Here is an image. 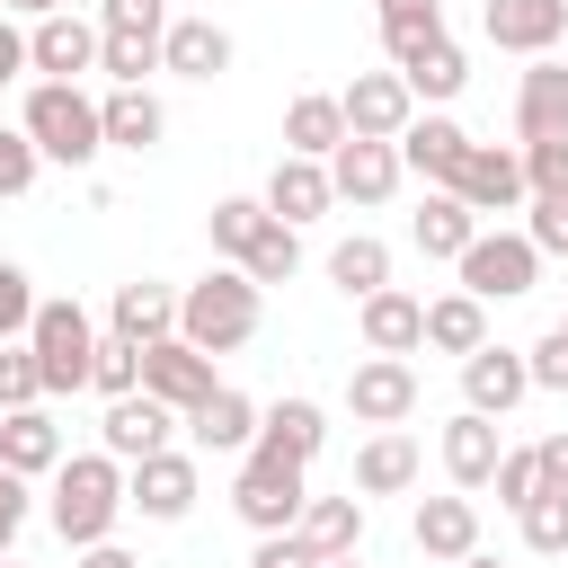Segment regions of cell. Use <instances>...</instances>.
I'll list each match as a JSON object with an SVG mask.
<instances>
[{"mask_svg":"<svg viewBox=\"0 0 568 568\" xmlns=\"http://www.w3.org/2000/svg\"><path fill=\"white\" fill-rule=\"evenodd\" d=\"M44 515H53V532H62L71 550L115 541V515H124V462H106V453H62Z\"/></svg>","mask_w":568,"mask_h":568,"instance_id":"6da1fadb","label":"cell"},{"mask_svg":"<svg viewBox=\"0 0 568 568\" xmlns=\"http://www.w3.org/2000/svg\"><path fill=\"white\" fill-rule=\"evenodd\" d=\"M18 133L36 142V160H62V169H89V160L106 151V133H98V98H89L80 80H36Z\"/></svg>","mask_w":568,"mask_h":568,"instance_id":"7a4b0ae2","label":"cell"},{"mask_svg":"<svg viewBox=\"0 0 568 568\" xmlns=\"http://www.w3.org/2000/svg\"><path fill=\"white\" fill-rule=\"evenodd\" d=\"M178 337H186L195 355H231V346H248V337H257V284H248L240 266H213L204 284L178 293Z\"/></svg>","mask_w":568,"mask_h":568,"instance_id":"3957f363","label":"cell"},{"mask_svg":"<svg viewBox=\"0 0 568 568\" xmlns=\"http://www.w3.org/2000/svg\"><path fill=\"white\" fill-rule=\"evenodd\" d=\"M27 355H36V382H44V390H89V355H98L89 311H80V302H36Z\"/></svg>","mask_w":568,"mask_h":568,"instance_id":"277c9868","label":"cell"},{"mask_svg":"<svg viewBox=\"0 0 568 568\" xmlns=\"http://www.w3.org/2000/svg\"><path fill=\"white\" fill-rule=\"evenodd\" d=\"M453 266H462V293H470V302H515V293L541 284V248H532L524 231H479Z\"/></svg>","mask_w":568,"mask_h":568,"instance_id":"5b68a950","label":"cell"},{"mask_svg":"<svg viewBox=\"0 0 568 568\" xmlns=\"http://www.w3.org/2000/svg\"><path fill=\"white\" fill-rule=\"evenodd\" d=\"M302 506H311V479H302L293 462H266V453L240 462V479H231V515H240L248 532H293Z\"/></svg>","mask_w":568,"mask_h":568,"instance_id":"8992f818","label":"cell"},{"mask_svg":"<svg viewBox=\"0 0 568 568\" xmlns=\"http://www.w3.org/2000/svg\"><path fill=\"white\" fill-rule=\"evenodd\" d=\"M222 382H213V355H195L186 337H160V346H142V399H160V408H204Z\"/></svg>","mask_w":568,"mask_h":568,"instance_id":"52a82bcc","label":"cell"},{"mask_svg":"<svg viewBox=\"0 0 568 568\" xmlns=\"http://www.w3.org/2000/svg\"><path fill=\"white\" fill-rule=\"evenodd\" d=\"M195 453H151V462H133L124 470V506L133 515H151V524H186L195 515Z\"/></svg>","mask_w":568,"mask_h":568,"instance_id":"ba28073f","label":"cell"},{"mask_svg":"<svg viewBox=\"0 0 568 568\" xmlns=\"http://www.w3.org/2000/svg\"><path fill=\"white\" fill-rule=\"evenodd\" d=\"M346 408H355V426H399L417 408V364L408 355H364L346 373Z\"/></svg>","mask_w":568,"mask_h":568,"instance_id":"9c48e42d","label":"cell"},{"mask_svg":"<svg viewBox=\"0 0 568 568\" xmlns=\"http://www.w3.org/2000/svg\"><path fill=\"white\" fill-rule=\"evenodd\" d=\"M337 115H346L355 142H399L408 115H417V98L399 89V71H355V89L337 98Z\"/></svg>","mask_w":568,"mask_h":568,"instance_id":"30bf717a","label":"cell"},{"mask_svg":"<svg viewBox=\"0 0 568 568\" xmlns=\"http://www.w3.org/2000/svg\"><path fill=\"white\" fill-rule=\"evenodd\" d=\"M320 169H328V195H346V204H382V195L408 178V169H399V142H355V133H346Z\"/></svg>","mask_w":568,"mask_h":568,"instance_id":"8fae6325","label":"cell"},{"mask_svg":"<svg viewBox=\"0 0 568 568\" xmlns=\"http://www.w3.org/2000/svg\"><path fill=\"white\" fill-rule=\"evenodd\" d=\"M27 71H44V80H80V71H98V27L71 18V9L36 18V27H27Z\"/></svg>","mask_w":568,"mask_h":568,"instance_id":"7c38bea8","label":"cell"},{"mask_svg":"<svg viewBox=\"0 0 568 568\" xmlns=\"http://www.w3.org/2000/svg\"><path fill=\"white\" fill-rule=\"evenodd\" d=\"M169 426H178V408H160V399H106V417H98V435H106V462H151V453H169Z\"/></svg>","mask_w":568,"mask_h":568,"instance_id":"4fadbf2b","label":"cell"},{"mask_svg":"<svg viewBox=\"0 0 568 568\" xmlns=\"http://www.w3.org/2000/svg\"><path fill=\"white\" fill-rule=\"evenodd\" d=\"M462 160H470V133L453 124V115H408V133H399V169H417L435 195L462 178Z\"/></svg>","mask_w":568,"mask_h":568,"instance_id":"5bb4252c","label":"cell"},{"mask_svg":"<svg viewBox=\"0 0 568 568\" xmlns=\"http://www.w3.org/2000/svg\"><path fill=\"white\" fill-rule=\"evenodd\" d=\"M444 195H462L470 213H515V204H524V160L497 151V142H470V160H462V178H453Z\"/></svg>","mask_w":568,"mask_h":568,"instance_id":"9a60e30c","label":"cell"},{"mask_svg":"<svg viewBox=\"0 0 568 568\" xmlns=\"http://www.w3.org/2000/svg\"><path fill=\"white\" fill-rule=\"evenodd\" d=\"M355 328H364L373 355H417V346H426V302L399 293V284H382V293L355 302Z\"/></svg>","mask_w":568,"mask_h":568,"instance_id":"2e32d148","label":"cell"},{"mask_svg":"<svg viewBox=\"0 0 568 568\" xmlns=\"http://www.w3.org/2000/svg\"><path fill=\"white\" fill-rule=\"evenodd\" d=\"M320 444H328V417H320V399H275V408H257V444H248V453L311 470V453H320Z\"/></svg>","mask_w":568,"mask_h":568,"instance_id":"e0dca14e","label":"cell"},{"mask_svg":"<svg viewBox=\"0 0 568 568\" xmlns=\"http://www.w3.org/2000/svg\"><path fill=\"white\" fill-rule=\"evenodd\" d=\"M515 133L524 142H568V62L532 53V71L515 89Z\"/></svg>","mask_w":568,"mask_h":568,"instance_id":"ac0fdd59","label":"cell"},{"mask_svg":"<svg viewBox=\"0 0 568 568\" xmlns=\"http://www.w3.org/2000/svg\"><path fill=\"white\" fill-rule=\"evenodd\" d=\"M479 27H488V44H506V53H550V44L568 36V0H488Z\"/></svg>","mask_w":568,"mask_h":568,"instance_id":"d6986e66","label":"cell"},{"mask_svg":"<svg viewBox=\"0 0 568 568\" xmlns=\"http://www.w3.org/2000/svg\"><path fill=\"white\" fill-rule=\"evenodd\" d=\"M524 390H532V373H524V355H515V346H479V355H462V408L506 417Z\"/></svg>","mask_w":568,"mask_h":568,"instance_id":"ffe728a7","label":"cell"},{"mask_svg":"<svg viewBox=\"0 0 568 568\" xmlns=\"http://www.w3.org/2000/svg\"><path fill=\"white\" fill-rule=\"evenodd\" d=\"M408 541H417L426 559H444V568H453V559H470V550H479V506H470L462 488H453V497H417Z\"/></svg>","mask_w":568,"mask_h":568,"instance_id":"44dd1931","label":"cell"},{"mask_svg":"<svg viewBox=\"0 0 568 568\" xmlns=\"http://www.w3.org/2000/svg\"><path fill=\"white\" fill-rule=\"evenodd\" d=\"M257 204H266V213H275L284 231H302V222H320V213H328L337 195H328V169H320V160H293V151H284Z\"/></svg>","mask_w":568,"mask_h":568,"instance_id":"7402d4cb","label":"cell"},{"mask_svg":"<svg viewBox=\"0 0 568 568\" xmlns=\"http://www.w3.org/2000/svg\"><path fill=\"white\" fill-rule=\"evenodd\" d=\"M178 426L195 435V453H248V444H257V399L222 382V390H213L204 408H186Z\"/></svg>","mask_w":568,"mask_h":568,"instance_id":"603a6c76","label":"cell"},{"mask_svg":"<svg viewBox=\"0 0 568 568\" xmlns=\"http://www.w3.org/2000/svg\"><path fill=\"white\" fill-rule=\"evenodd\" d=\"M497 453H506V444H497V417H479V408H462V417L444 426V479H453L462 497L497 479Z\"/></svg>","mask_w":568,"mask_h":568,"instance_id":"cb8c5ba5","label":"cell"},{"mask_svg":"<svg viewBox=\"0 0 568 568\" xmlns=\"http://www.w3.org/2000/svg\"><path fill=\"white\" fill-rule=\"evenodd\" d=\"M0 470L53 479V470H62V426H53L44 408H9V417H0Z\"/></svg>","mask_w":568,"mask_h":568,"instance_id":"d4e9b609","label":"cell"},{"mask_svg":"<svg viewBox=\"0 0 568 568\" xmlns=\"http://www.w3.org/2000/svg\"><path fill=\"white\" fill-rule=\"evenodd\" d=\"M160 71H178V80H222V71H231V36H222L213 18H169Z\"/></svg>","mask_w":568,"mask_h":568,"instance_id":"484cf974","label":"cell"},{"mask_svg":"<svg viewBox=\"0 0 568 568\" xmlns=\"http://www.w3.org/2000/svg\"><path fill=\"white\" fill-rule=\"evenodd\" d=\"M106 337H124V346H160V337H178V293L169 284H115V302H106Z\"/></svg>","mask_w":568,"mask_h":568,"instance_id":"4316f807","label":"cell"},{"mask_svg":"<svg viewBox=\"0 0 568 568\" xmlns=\"http://www.w3.org/2000/svg\"><path fill=\"white\" fill-rule=\"evenodd\" d=\"M293 541H302L311 559H355V541H364V497H355V488H346V497H311L302 524H293Z\"/></svg>","mask_w":568,"mask_h":568,"instance_id":"83f0119b","label":"cell"},{"mask_svg":"<svg viewBox=\"0 0 568 568\" xmlns=\"http://www.w3.org/2000/svg\"><path fill=\"white\" fill-rule=\"evenodd\" d=\"M98 133H106L115 151H151V142L169 133V115H160L151 89H106V98H98Z\"/></svg>","mask_w":568,"mask_h":568,"instance_id":"f1b7e54d","label":"cell"},{"mask_svg":"<svg viewBox=\"0 0 568 568\" xmlns=\"http://www.w3.org/2000/svg\"><path fill=\"white\" fill-rule=\"evenodd\" d=\"M337 142H346V115H337V98H328V89H302V98L284 106V151H293V160H328Z\"/></svg>","mask_w":568,"mask_h":568,"instance_id":"f546056e","label":"cell"},{"mask_svg":"<svg viewBox=\"0 0 568 568\" xmlns=\"http://www.w3.org/2000/svg\"><path fill=\"white\" fill-rule=\"evenodd\" d=\"M462 80H470V62H462V44H453V36H435V44H417V53L399 62V89H408V98H426V106L462 98Z\"/></svg>","mask_w":568,"mask_h":568,"instance_id":"4dcf8cb0","label":"cell"},{"mask_svg":"<svg viewBox=\"0 0 568 568\" xmlns=\"http://www.w3.org/2000/svg\"><path fill=\"white\" fill-rule=\"evenodd\" d=\"M426 346H435V355H479V346H488V302H470V293L426 302Z\"/></svg>","mask_w":568,"mask_h":568,"instance_id":"1f68e13d","label":"cell"},{"mask_svg":"<svg viewBox=\"0 0 568 568\" xmlns=\"http://www.w3.org/2000/svg\"><path fill=\"white\" fill-rule=\"evenodd\" d=\"M408 479H417V444H408L399 426H382V435L355 453V488H364V497H399Z\"/></svg>","mask_w":568,"mask_h":568,"instance_id":"d6a6232c","label":"cell"},{"mask_svg":"<svg viewBox=\"0 0 568 568\" xmlns=\"http://www.w3.org/2000/svg\"><path fill=\"white\" fill-rule=\"evenodd\" d=\"M408 231H417V248H426V257H462V248L479 240V213H470L462 195H426V213H417Z\"/></svg>","mask_w":568,"mask_h":568,"instance_id":"836d02e7","label":"cell"},{"mask_svg":"<svg viewBox=\"0 0 568 568\" xmlns=\"http://www.w3.org/2000/svg\"><path fill=\"white\" fill-rule=\"evenodd\" d=\"M328 284H337V293H355V302H364V293H382V284H390V248H382L373 231L337 240V248H328Z\"/></svg>","mask_w":568,"mask_h":568,"instance_id":"e575fe53","label":"cell"},{"mask_svg":"<svg viewBox=\"0 0 568 568\" xmlns=\"http://www.w3.org/2000/svg\"><path fill=\"white\" fill-rule=\"evenodd\" d=\"M435 36H444V0H382V53L390 62H408Z\"/></svg>","mask_w":568,"mask_h":568,"instance_id":"d590c367","label":"cell"},{"mask_svg":"<svg viewBox=\"0 0 568 568\" xmlns=\"http://www.w3.org/2000/svg\"><path fill=\"white\" fill-rule=\"evenodd\" d=\"M293 266H302V231H284V222H275V213H266V231H257V240H248V257H240V275H248V284H257V293H266V284H284V275H293Z\"/></svg>","mask_w":568,"mask_h":568,"instance_id":"8d00e7d4","label":"cell"},{"mask_svg":"<svg viewBox=\"0 0 568 568\" xmlns=\"http://www.w3.org/2000/svg\"><path fill=\"white\" fill-rule=\"evenodd\" d=\"M98 71L115 89H142V71H160V36H98Z\"/></svg>","mask_w":568,"mask_h":568,"instance_id":"74e56055","label":"cell"},{"mask_svg":"<svg viewBox=\"0 0 568 568\" xmlns=\"http://www.w3.org/2000/svg\"><path fill=\"white\" fill-rule=\"evenodd\" d=\"M257 231H266V204H257V195H222V204H213V248H222L231 266L248 257V240H257Z\"/></svg>","mask_w":568,"mask_h":568,"instance_id":"f35d334b","label":"cell"},{"mask_svg":"<svg viewBox=\"0 0 568 568\" xmlns=\"http://www.w3.org/2000/svg\"><path fill=\"white\" fill-rule=\"evenodd\" d=\"M89 390H106V399H133V390H142V346H124V337H98V355H89Z\"/></svg>","mask_w":568,"mask_h":568,"instance_id":"ab89813d","label":"cell"},{"mask_svg":"<svg viewBox=\"0 0 568 568\" xmlns=\"http://www.w3.org/2000/svg\"><path fill=\"white\" fill-rule=\"evenodd\" d=\"M524 515V541L541 550V559H568V488H541L532 506H515Z\"/></svg>","mask_w":568,"mask_h":568,"instance_id":"60d3db41","label":"cell"},{"mask_svg":"<svg viewBox=\"0 0 568 568\" xmlns=\"http://www.w3.org/2000/svg\"><path fill=\"white\" fill-rule=\"evenodd\" d=\"M488 488H497V506H532V497L550 488V479H541V453H532V444H524V453H497V479H488Z\"/></svg>","mask_w":568,"mask_h":568,"instance_id":"b9f144b4","label":"cell"},{"mask_svg":"<svg viewBox=\"0 0 568 568\" xmlns=\"http://www.w3.org/2000/svg\"><path fill=\"white\" fill-rule=\"evenodd\" d=\"M98 36H169V0H98Z\"/></svg>","mask_w":568,"mask_h":568,"instance_id":"7bdbcfd3","label":"cell"},{"mask_svg":"<svg viewBox=\"0 0 568 568\" xmlns=\"http://www.w3.org/2000/svg\"><path fill=\"white\" fill-rule=\"evenodd\" d=\"M524 195H559L568 186V142H524Z\"/></svg>","mask_w":568,"mask_h":568,"instance_id":"ee69618b","label":"cell"},{"mask_svg":"<svg viewBox=\"0 0 568 568\" xmlns=\"http://www.w3.org/2000/svg\"><path fill=\"white\" fill-rule=\"evenodd\" d=\"M524 240H532L541 257H568V186H559V195H532V222H524Z\"/></svg>","mask_w":568,"mask_h":568,"instance_id":"f6af8a7d","label":"cell"},{"mask_svg":"<svg viewBox=\"0 0 568 568\" xmlns=\"http://www.w3.org/2000/svg\"><path fill=\"white\" fill-rule=\"evenodd\" d=\"M36 399H44L36 355H27V346H0V417H9V408H36Z\"/></svg>","mask_w":568,"mask_h":568,"instance_id":"bcb514c9","label":"cell"},{"mask_svg":"<svg viewBox=\"0 0 568 568\" xmlns=\"http://www.w3.org/2000/svg\"><path fill=\"white\" fill-rule=\"evenodd\" d=\"M36 169H44V160H36V142H27L18 124H0V204H9V195H27V186H36Z\"/></svg>","mask_w":568,"mask_h":568,"instance_id":"7dc6e473","label":"cell"},{"mask_svg":"<svg viewBox=\"0 0 568 568\" xmlns=\"http://www.w3.org/2000/svg\"><path fill=\"white\" fill-rule=\"evenodd\" d=\"M27 320H36V284H27V266H9V257H0V346H9V337H27Z\"/></svg>","mask_w":568,"mask_h":568,"instance_id":"c3c4849f","label":"cell"},{"mask_svg":"<svg viewBox=\"0 0 568 568\" xmlns=\"http://www.w3.org/2000/svg\"><path fill=\"white\" fill-rule=\"evenodd\" d=\"M524 373H532V390H568V328H550V337L524 355Z\"/></svg>","mask_w":568,"mask_h":568,"instance_id":"681fc988","label":"cell"},{"mask_svg":"<svg viewBox=\"0 0 568 568\" xmlns=\"http://www.w3.org/2000/svg\"><path fill=\"white\" fill-rule=\"evenodd\" d=\"M248 568H320L293 532H257V550H248Z\"/></svg>","mask_w":568,"mask_h":568,"instance_id":"f907efd6","label":"cell"},{"mask_svg":"<svg viewBox=\"0 0 568 568\" xmlns=\"http://www.w3.org/2000/svg\"><path fill=\"white\" fill-rule=\"evenodd\" d=\"M18 524H27V479H0V559H9Z\"/></svg>","mask_w":568,"mask_h":568,"instance_id":"816d5d0a","label":"cell"},{"mask_svg":"<svg viewBox=\"0 0 568 568\" xmlns=\"http://www.w3.org/2000/svg\"><path fill=\"white\" fill-rule=\"evenodd\" d=\"M18 71H27V36H18V27H9V18H0V89H9V80H18Z\"/></svg>","mask_w":568,"mask_h":568,"instance_id":"f5cc1de1","label":"cell"},{"mask_svg":"<svg viewBox=\"0 0 568 568\" xmlns=\"http://www.w3.org/2000/svg\"><path fill=\"white\" fill-rule=\"evenodd\" d=\"M532 453H541V479L568 488V435H550V444H532Z\"/></svg>","mask_w":568,"mask_h":568,"instance_id":"db71d44e","label":"cell"},{"mask_svg":"<svg viewBox=\"0 0 568 568\" xmlns=\"http://www.w3.org/2000/svg\"><path fill=\"white\" fill-rule=\"evenodd\" d=\"M80 568H142L133 550H115V541H98V550H80Z\"/></svg>","mask_w":568,"mask_h":568,"instance_id":"11a10c76","label":"cell"},{"mask_svg":"<svg viewBox=\"0 0 568 568\" xmlns=\"http://www.w3.org/2000/svg\"><path fill=\"white\" fill-rule=\"evenodd\" d=\"M0 9H18V18H53V9H71V0H0Z\"/></svg>","mask_w":568,"mask_h":568,"instance_id":"9f6ffc18","label":"cell"},{"mask_svg":"<svg viewBox=\"0 0 568 568\" xmlns=\"http://www.w3.org/2000/svg\"><path fill=\"white\" fill-rule=\"evenodd\" d=\"M453 568H497V559H479V550H470V559H453Z\"/></svg>","mask_w":568,"mask_h":568,"instance_id":"6f0895ef","label":"cell"},{"mask_svg":"<svg viewBox=\"0 0 568 568\" xmlns=\"http://www.w3.org/2000/svg\"><path fill=\"white\" fill-rule=\"evenodd\" d=\"M320 568H355V559H320Z\"/></svg>","mask_w":568,"mask_h":568,"instance_id":"680465c9","label":"cell"},{"mask_svg":"<svg viewBox=\"0 0 568 568\" xmlns=\"http://www.w3.org/2000/svg\"><path fill=\"white\" fill-rule=\"evenodd\" d=\"M0 568H18V559H0Z\"/></svg>","mask_w":568,"mask_h":568,"instance_id":"91938a15","label":"cell"},{"mask_svg":"<svg viewBox=\"0 0 568 568\" xmlns=\"http://www.w3.org/2000/svg\"><path fill=\"white\" fill-rule=\"evenodd\" d=\"M559 44H568V36H559Z\"/></svg>","mask_w":568,"mask_h":568,"instance_id":"94428289","label":"cell"},{"mask_svg":"<svg viewBox=\"0 0 568 568\" xmlns=\"http://www.w3.org/2000/svg\"><path fill=\"white\" fill-rule=\"evenodd\" d=\"M559 328H568V320H559Z\"/></svg>","mask_w":568,"mask_h":568,"instance_id":"6125c7cd","label":"cell"}]
</instances>
